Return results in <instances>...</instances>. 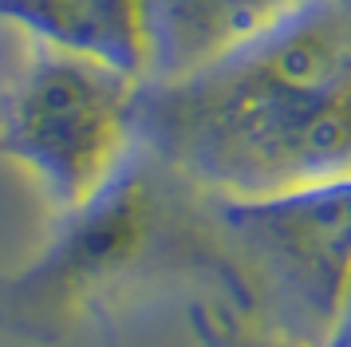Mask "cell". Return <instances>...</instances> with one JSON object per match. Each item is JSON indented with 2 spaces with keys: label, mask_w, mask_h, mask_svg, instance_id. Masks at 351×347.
I'll use <instances>...</instances> for the list:
<instances>
[{
  "label": "cell",
  "mask_w": 351,
  "mask_h": 347,
  "mask_svg": "<svg viewBox=\"0 0 351 347\" xmlns=\"http://www.w3.org/2000/svg\"><path fill=\"white\" fill-rule=\"evenodd\" d=\"M134 139L221 205L351 182V0H308L186 75L143 79Z\"/></svg>",
  "instance_id": "cell-1"
},
{
  "label": "cell",
  "mask_w": 351,
  "mask_h": 347,
  "mask_svg": "<svg viewBox=\"0 0 351 347\" xmlns=\"http://www.w3.org/2000/svg\"><path fill=\"white\" fill-rule=\"evenodd\" d=\"M170 256L158 193L127 162L87 205L60 213L56 237L0 280V331L28 344H60Z\"/></svg>",
  "instance_id": "cell-2"
},
{
  "label": "cell",
  "mask_w": 351,
  "mask_h": 347,
  "mask_svg": "<svg viewBox=\"0 0 351 347\" xmlns=\"http://www.w3.org/2000/svg\"><path fill=\"white\" fill-rule=\"evenodd\" d=\"M143 79L107 63L36 47L0 99V158L16 162L71 213L123 174L134 146V107Z\"/></svg>",
  "instance_id": "cell-3"
},
{
  "label": "cell",
  "mask_w": 351,
  "mask_h": 347,
  "mask_svg": "<svg viewBox=\"0 0 351 347\" xmlns=\"http://www.w3.org/2000/svg\"><path fill=\"white\" fill-rule=\"evenodd\" d=\"M245 284L269 288L300 335L328 339L351 292V182L253 205L213 202Z\"/></svg>",
  "instance_id": "cell-4"
},
{
  "label": "cell",
  "mask_w": 351,
  "mask_h": 347,
  "mask_svg": "<svg viewBox=\"0 0 351 347\" xmlns=\"http://www.w3.org/2000/svg\"><path fill=\"white\" fill-rule=\"evenodd\" d=\"M0 24L32 36L36 47L107 63L123 75H150L146 0H0Z\"/></svg>",
  "instance_id": "cell-5"
},
{
  "label": "cell",
  "mask_w": 351,
  "mask_h": 347,
  "mask_svg": "<svg viewBox=\"0 0 351 347\" xmlns=\"http://www.w3.org/2000/svg\"><path fill=\"white\" fill-rule=\"evenodd\" d=\"M308 0H146L150 75L174 79L276 28Z\"/></svg>",
  "instance_id": "cell-6"
},
{
  "label": "cell",
  "mask_w": 351,
  "mask_h": 347,
  "mask_svg": "<svg viewBox=\"0 0 351 347\" xmlns=\"http://www.w3.org/2000/svg\"><path fill=\"white\" fill-rule=\"evenodd\" d=\"M190 324L202 347H324L319 339H308V335L285 328L276 320H261L253 308L193 304Z\"/></svg>",
  "instance_id": "cell-7"
},
{
  "label": "cell",
  "mask_w": 351,
  "mask_h": 347,
  "mask_svg": "<svg viewBox=\"0 0 351 347\" xmlns=\"http://www.w3.org/2000/svg\"><path fill=\"white\" fill-rule=\"evenodd\" d=\"M324 347H351V292H348V300H343L339 315H335V324H332V331H328Z\"/></svg>",
  "instance_id": "cell-8"
}]
</instances>
